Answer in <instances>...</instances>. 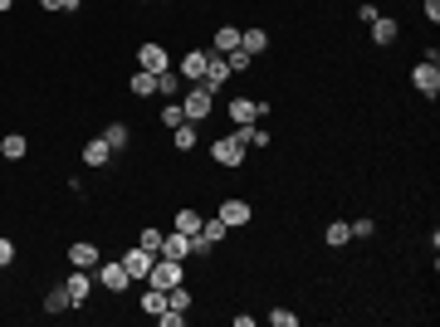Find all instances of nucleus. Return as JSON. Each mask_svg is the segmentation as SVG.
<instances>
[{
	"mask_svg": "<svg viewBox=\"0 0 440 327\" xmlns=\"http://www.w3.org/2000/svg\"><path fill=\"white\" fill-rule=\"evenodd\" d=\"M210 107H215V93H210V88H201V83H191V88H186V98H181L186 123H196V127H201V123L210 118Z\"/></svg>",
	"mask_w": 440,
	"mask_h": 327,
	"instance_id": "f257e3e1",
	"label": "nucleus"
},
{
	"mask_svg": "<svg viewBox=\"0 0 440 327\" xmlns=\"http://www.w3.org/2000/svg\"><path fill=\"white\" fill-rule=\"evenodd\" d=\"M181 284V259H152V268H147V288H161V293H167V288H177Z\"/></svg>",
	"mask_w": 440,
	"mask_h": 327,
	"instance_id": "f03ea898",
	"label": "nucleus"
},
{
	"mask_svg": "<svg viewBox=\"0 0 440 327\" xmlns=\"http://www.w3.org/2000/svg\"><path fill=\"white\" fill-rule=\"evenodd\" d=\"M98 284H103L108 293H128L132 274H128V268H123V259H118V264H98Z\"/></svg>",
	"mask_w": 440,
	"mask_h": 327,
	"instance_id": "7ed1b4c3",
	"label": "nucleus"
},
{
	"mask_svg": "<svg viewBox=\"0 0 440 327\" xmlns=\"http://www.w3.org/2000/svg\"><path fill=\"white\" fill-rule=\"evenodd\" d=\"M245 151H250V147H245L240 137H220V142L210 147V156L220 161V167H240V161H245Z\"/></svg>",
	"mask_w": 440,
	"mask_h": 327,
	"instance_id": "20e7f679",
	"label": "nucleus"
},
{
	"mask_svg": "<svg viewBox=\"0 0 440 327\" xmlns=\"http://www.w3.org/2000/svg\"><path fill=\"white\" fill-rule=\"evenodd\" d=\"M411 83H416L421 98H435V93H440V64H426V59H421L416 74H411Z\"/></svg>",
	"mask_w": 440,
	"mask_h": 327,
	"instance_id": "39448f33",
	"label": "nucleus"
},
{
	"mask_svg": "<svg viewBox=\"0 0 440 327\" xmlns=\"http://www.w3.org/2000/svg\"><path fill=\"white\" fill-rule=\"evenodd\" d=\"M250 215H254V210H250L245 200H235V196H230V200H220V220L230 225V235H235L240 225H250Z\"/></svg>",
	"mask_w": 440,
	"mask_h": 327,
	"instance_id": "423d86ee",
	"label": "nucleus"
},
{
	"mask_svg": "<svg viewBox=\"0 0 440 327\" xmlns=\"http://www.w3.org/2000/svg\"><path fill=\"white\" fill-rule=\"evenodd\" d=\"M64 288H69V303H74V308H83V303H88V293H93V279H88V268H74V274L64 279Z\"/></svg>",
	"mask_w": 440,
	"mask_h": 327,
	"instance_id": "0eeeda50",
	"label": "nucleus"
},
{
	"mask_svg": "<svg viewBox=\"0 0 440 327\" xmlns=\"http://www.w3.org/2000/svg\"><path fill=\"white\" fill-rule=\"evenodd\" d=\"M137 64H142L147 74H167L172 59H167V49H161V44H142V49H137Z\"/></svg>",
	"mask_w": 440,
	"mask_h": 327,
	"instance_id": "6e6552de",
	"label": "nucleus"
},
{
	"mask_svg": "<svg viewBox=\"0 0 440 327\" xmlns=\"http://www.w3.org/2000/svg\"><path fill=\"white\" fill-rule=\"evenodd\" d=\"M206 69H210V49H191L186 59H181V78H191V83H201Z\"/></svg>",
	"mask_w": 440,
	"mask_h": 327,
	"instance_id": "1a4fd4ad",
	"label": "nucleus"
},
{
	"mask_svg": "<svg viewBox=\"0 0 440 327\" xmlns=\"http://www.w3.org/2000/svg\"><path fill=\"white\" fill-rule=\"evenodd\" d=\"M152 259H157V254H147L142 244H132V249L123 254V268H128L132 279H147V268H152Z\"/></svg>",
	"mask_w": 440,
	"mask_h": 327,
	"instance_id": "9d476101",
	"label": "nucleus"
},
{
	"mask_svg": "<svg viewBox=\"0 0 440 327\" xmlns=\"http://www.w3.org/2000/svg\"><path fill=\"white\" fill-rule=\"evenodd\" d=\"M161 259H191V235H161Z\"/></svg>",
	"mask_w": 440,
	"mask_h": 327,
	"instance_id": "9b49d317",
	"label": "nucleus"
},
{
	"mask_svg": "<svg viewBox=\"0 0 440 327\" xmlns=\"http://www.w3.org/2000/svg\"><path fill=\"white\" fill-rule=\"evenodd\" d=\"M69 264L74 268H98V244H88V240L69 244Z\"/></svg>",
	"mask_w": 440,
	"mask_h": 327,
	"instance_id": "f8f14e48",
	"label": "nucleus"
},
{
	"mask_svg": "<svg viewBox=\"0 0 440 327\" xmlns=\"http://www.w3.org/2000/svg\"><path fill=\"white\" fill-rule=\"evenodd\" d=\"M230 49H240V30L235 25H220L210 34V54H230Z\"/></svg>",
	"mask_w": 440,
	"mask_h": 327,
	"instance_id": "ddd939ff",
	"label": "nucleus"
},
{
	"mask_svg": "<svg viewBox=\"0 0 440 327\" xmlns=\"http://www.w3.org/2000/svg\"><path fill=\"white\" fill-rule=\"evenodd\" d=\"M113 161V147H108L103 137H93L88 147H83V167H108Z\"/></svg>",
	"mask_w": 440,
	"mask_h": 327,
	"instance_id": "4468645a",
	"label": "nucleus"
},
{
	"mask_svg": "<svg viewBox=\"0 0 440 327\" xmlns=\"http://www.w3.org/2000/svg\"><path fill=\"white\" fill-rule=\"evenodd\" d=\"M25 151H30V142L20 132H10L6 142H0V156H6V161H25Z\"/></svg>",
	"mask_w": 440,
	"mask_h": 327,
	"instance_id": "2eb2a0df",
	"label": "nucleus"
},
{
	"mask_svg": "<svg viewBox=\"0 0 440 327\" xmlns=\"http://www.w3.org/2000/svg\"><path fill=\"white\" fill-rule=\"evenodd\" d=\"M240 49H245V54H264V49H269V34H264V30H240Z\"/></svg>",
	"mask_w": 440,
	"mask_h": 327,
	"instance_id": "dca6fc26",
	"label": "nucleus"
},
{
	"mask_svg": "<svg viewBox=\"0 0 440 327\" xmlns=\"http://www.w3.org/2000/svg\"><path fill=\"white\" fill-rule=\"evenodd\" d=\"M397 34H401L397 20H387V15H377V20H372V39H377V44H392Z\"/></svg>",
	"mask_w": 440,
	"mask_h": 327,
	"instance_id": "f3484780",
	"label": "nucleus"
},
{
	"mask_svg": "<svg viewBox=\"0 0 440 327\" xmlns=\"http://www.w3.org/2000/svg\"><path fill=\"white\" fill-rule=\"evenodd\" d=\"M226 235H230V225L220 220V215H215V220H201V240H206V244H220Z\"/></svg>",
	"mask_w": 440,
	"mask_h": 327,
	"instance_id": "a211bd4d",
	"label": "nucleus"
},
{
	"mask_svg": "<svg viewBox=\"0 0 440 327\" xmlns=\"http://www.w3.org/2000/svg\"><path fill=\"white\" fill-rule=\"evenodd\" d=\"M230 118H235V127L254 123V103H250V98H230Z\"/></svg>",
	"mask_w": 440,
	"mask_h": 327,
	"instance_id": "6ab92c4d",
	"label": "nucleus"
},
{
	"mask_svg": "<svg viewBox=\"0 0 440 327\" xmlns=\"http://www.w3.org/2000/svg\"><path fill=\"white\" fill-rule=\"evenodd\" d=\"M74 303H69V288L59 284V288H49V298H44V313H69Z\"/></svg>",
	"mask_w": 440,
	"mask_h": 327,
	"instance_id": "aec40b11",
	"label": "nucleus"
},
{
	"mask_svg": "<svg viewBox=\"0 0 440 327\" xmlns=\"http://www.w3.org/2000/svg\"><path fill=\"white\" fill-rule=\"evenodd\" d=\"M128 137H132V132H128V123H113V127H103V142L113 147V151H123V147H128Z\"/></svg>",
	"mask_w": 440,
	"mask_h": 327,
	"instance_id": "412c9836",
	"label": "nucleus"
},
{
	"mask_svg": "<svg viewBox=\"0 0 440 327\" xmlns=\"http://www.w3.org/2000/svg\"><path fill=\"white\" fill-rule=\"evenodd\" d=\"M323 240H328V244H333V249H343V244L352 240V230H348V220H333V225H328V230H323Z\"/></svg>",
	"mask_w": 440,
	"mask_h": 327,
	"instance_id": "4be33fe9",
	"label": "nucleus"
},
{
	"mask_svg": "<svg viewBox=\"0 0 440 327\" xmlns=\"http://www.w3.org/2000/svg\"><path fill=\"white\" fill-rule=\"evenodd\" d=\"M132 93H137V98H152V93H157V74L137 69V74H132Z\"/></svg>",
	"mask_w": 440,
	"mask_h": 327,
	"instance_id": "5701e85b",
	"label": "nucleus"
},
{
	"mask_svg": "<svg viewBox=\"0 0 440 327\" xmlns=\"http://www.w3.org/2000/svg\"><path fill=\"white\" fill-rule=\"evenodd\" d=\"M172 142H177V151H191V147H196V123H181V127H172Z\"/></svg>",
	"mask_w": 440,
	"mask_h": 327,
	"instance_id": "b1692460",
	"label": "nucleus"
},
{
	"mask_svg": "<svg viewBox=\"0 0 440 327\" xmlns=\"http://www.w3.org/2000/svg\"><path fill=\"white\" fill-rule=\"evenodd\" d=\"M235 137L245 142V147H264L269 137H264V127H254V123H245V127H235Z\"/></svg>",
	"mask_w": 440,
	"mask_h": 327,
	"instance_id": "393cba45",
	"label": "nucleus"
},
{
	"mask_svg": "<svg viewBox=\"0 0 440 327\" xmlns=\"http://www.w3.org/2000/svg\"><path fill=\"white\" fill-rule=\"evenodd\" d=\"M177 230L181 235H201V215L196 210H177Z\"/></svg>",
	"mask_w": 440,
	"mask_h": 327,
	"instance_id": "a878e982",
	"label": "nucleus"
},
{
	"mask_svg": "<svg viewBox=\"0 0 440 327\" xmlns=\"http://www.w3.org/2000/svg\"><path fill=\"white\" fill-rule=\"evenodd\" d=\"M157 93L177 98V93H181V74H172V69H167V74H157Z\"/></svg>",
	"mask_w": 440,
	"mask_h": 327,
	"instance_id": "bb28decb",
	"label": "nucleus"
},
{
	"mask_svg": "<svg viewBox=\"0 0 440 327\" xmlns=\"http://www.w3.org/2000/svg\"><path fill=\"white\" fill-rule=\"evenodd\" d=\"M161 308H167V293H161V288H147V293H142V313H152V317H157Z\"/></svg>",
	"mask_w": 440,
	"mask_h": 327,
	"instance_id": "cd10ccee",
	"label": "nucleus"
},
{
	"mask_svg": "<svg viewBox=\"0 0 440 327\" xmlns=\"http://www.w3.org/2000/svg\"><path fill=\"white\" fill-rule=\"evenodd\" d=\"M269 327H299V313H289V308H274V313H269Z\"/></svg>",
	"mask_w": 440,
	"mask_h": 327,
	"instance_id": "c85d7f7f",
	"label": "nucleus"
},
{
	"mask_svg": "<svg viewBox=\"0 0 440 327\" xmlns=\"http://www.w3.org/2000/svg\"><path fill=\"white\" fill-rule=\"evenodd\" d=\"M137 244H142L147 254H161V230H142V235H137Z\"/></svg>",
	"mask_w": 440,
	"mask_h": 327,
	"instance_id": "c756f323",
	"label": "nucleus"
},
{
	"mask_svg": "<svg viewBox=\"0 0 440 327\" xmlns=\"http://www.w3.org/2000/svg\"><path fill=\"white\" fill-rule=\"evenodd\" d=\"M167 308H181V313H186V308H191V293H186L181 284H177V288H167Z\"/></svg>",
	"mask_w": 440,
	"mask_h": 327,
	"instance_id": "7c9ffc66",
	"label": "nucleus"
},
{
	"mask_svg": "<svg viewBox=\"0 0 440 327\" xmlns=\"http://www.w3.org/2000/svg\"><path fill=\"white\" fill-rule=\"evenodd\" d=\"M226 64H230V74H235V69H250V64H254V54H245V49H230V54H226Z\"/></svg>",
	"mask_w": 440,
	"mask_h": 327,
	"instance_id": "2f4dec72",
	"label": "nucleus"
},
{
	"mask_svg": "<svg viewBox=\"0 0 440 327\" xmlns=\"http://www.w3.org/2000/svg\"><path fill=\"white\" fill-rule=\"evenodd\" d=\"M161 123H167V127H181V123H186V113H181V103H172L167 113H161Z\"/></svg>",
	"mask_w": 440,
	"mask_h": 327,
	"instance_id": "473e14b6",
	"label": "nucleus"
},
{
	"mask_svg": "<svg viewBox=\"0 0 440 327\" xmlns=\"http://www.w3.org/2000/svg\"><path fill=\"white\" fill-rule=\"evenodd\" d=\"M348 230H352V240H367L377 225H372V220H357V225H348Z\"/></svg>",
	"mask_w": 440,
	"mask_h": 327,
	"instance_id": "72a5a7b5",
	"label": "nucleus"
},
{
	"mask_svg": "<svg viewBox=\"0 0 440 327\" xmlns=\"http://www.w3.org/2000/svg\"><path fill=\"white\" fill-rule=\"evenodd\" d=\"M10 259H15V244H10V240H6V235H0V268H6V264H10Z\"/></svg>",
	"mask_w": 440,
	"mask_h": 327,
	"instance_id": "f704fd0d",
	"label": "nucleus"
},
{
	"mask_svg": "<svg viewBox=\"0 0 440 327\" xmlns=\"http://www.w3.org/2000/svg\"><path fill=\"white\" fill-rule=\"evenodd\" d=\"M421 10H426V20L435 25V20H440V0H421Z\"/></svg>",
	"mask_w": 440,
	"mask_h": 327,
	"instance_id": "c9c22d12",
	"label": "nucleus"
},
{
	"mask_svg": "<svg viewBox=\"0 0 440 327\" xmlns=\"http://www.w3.org/2000/svg\"><path fill=\"white\" fill-rule=\"evenodd\" d=\"M39 6H44V10H64V0H39Z\"/></svg>",
	"mask_w": 440,
	"mask_h": 327,
	"instance_id": "e433bc0d",
	"label": "nucleus"
},
{
	"mask_svg": "<svg viewBox=\"0 0 440 327\" xmlns=\"http://www.w3.org/2000/svg\"><path fill=\"white\" fill-rule=\"evenodd\" d=\"M10 6H15V0H0V15H6V10H10Z\"/></svg>",
	"mask_w": 440,
	"mask_h": 327,
	"instance_id": "4c0bfd02",
	"label": "nucleus"
}]
</instances>
